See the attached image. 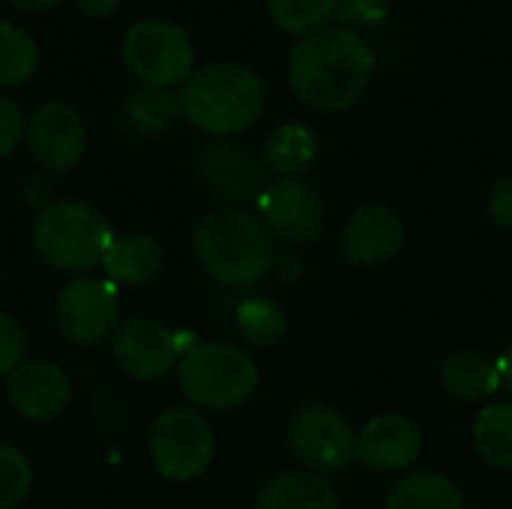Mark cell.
<instances>
[{
	"instance_id": "6da1fadb",
	"label": "cell",
	"mask_w": 512,
	"mask_h": 509,
	"mask_svg": "<svg viewBox=\"0 0 512 509\" xmlns=\"http://www.w3.org/2000/svg\"><path fill=\"white\" fill-rule=\"evenodd\" d=\"M375 54L369 42L348 27L303 36L288 54V84L294 96L324 114L348 111L369 87Z\"/></svg>"
},
{
	"instance_id": "7a4b0ae2",
	"label": "cell",
	"mask_w": 512,
	"mask_h": 509,
	"mask_svg": "<svg viewBox=\"0 0 512 509\" xmlns=\"http://www.w3.org/2000/svg\"><path fill=\"white\" fill-rule=\"evenodd\" d=\"M192 249L204 273L225 288H252L273 270V234L246 210H213L198 219Z\"/></svg>"
},
{
	"instance_id": "3957f363",
	"label": "cell",
	"mask_w": 512,
	"mask_h": 509,
	"mask_svg": "<svg viewBox=\"0 0 512 509\" xmlns=\"http://www.w3.org/2000/svg\"><path fill=\"white\" fill-rule=\"evenodd\" d=\"M267 87L246 63H210L189 75L177 93L180 114L213 138L246 132L264 111Z\"/></svg>"
},
{
	"instance_id": "277c9868",
	"label": "cell",
	"mask_w": 512,
	"mask_h": 509,
	"mask_svg": "<svg viewBox=\"0 0 512 509\" xmlns=\"http://www.w3.org/2000/svg\"><path fill=\"white\" fill-rule=\"evenodd\" d=\"M114 234L108 219L87 201L60 198L45 204L30 228L33 252L54 270L87 276L93 267H102V258Z\"/></svg>"
},
{
	"instance_id": "5b68a950",
	"label": "cell",
	"mask_w": 512,
	"mask_h": 509,
	"mask_svg": "<svg viewBox=\"0 0 512 509\" xmlns=\"http://www.w3.org/2000/svg\"><path fill=\"white\" fill-rule=\"evenodd\" d=\"M177 384L195 408L234 411L252 399L258 366L237 345L195 342L177 360Z\"/></svg>"
},
{
	"instance_id": "8992f818",
	"label": "cell",
	"mask_w": 512,
	"mask_h": 509,
	"mask_svg": "<svg viewBox=\"0 0 512 509\" xmlns=\"http://www.w3.org/2000/svg\"><path fill=\"white\" fill-rule=\"evenodd\" d=\"M120 54L129 75L150 90L183 87L195 72V45L189 33L162 18H141L129 24Z\"/></svg>"
},
{
	"instance_id": "52a82bcc",
	"label": "cell",
	"mask_w": 512,
	"mask_h": 509,
	"mask_svg": "<svg viewBox=\"0 0 512 509\" xmlns=\"http://www.w3.org/2000/svg\"><path fill=\"white\" fill-rule=\"evenodd\" d=\"M147 450L159 477L186 483L207 474L216 453V441L207 420L198 411L168 408L153 420Z\"/></svg>"
},
{
	"instance_id": "ba28073f",
	"label": "cell",
	"mask_w": 512,
	"mask_h": 509,
	"mask_svg": "<svg viewBox=\"0 0 512 509\" xmlns=\"http://www.w3.org/2000/svg\"><path fill=\"white\" fill-rule=\"evenodd\" d=\"M54 321L63 339L78 348H93L111 339L120 327V291L99 276L69 279L54 303Z\"/></svg>"
},
{
	"instance_id": "9c48e42d",
	"label": "cell",
	"mask_w": 512,
	"mask_h": 509,
	"mask_svg": "<svg viewBox=\"0 0 512 509\" xmlns=\"http://www.w3.org/2000/svg\"><path fill=\"white\" fill-rule=\"evenodd\" d=\"M288 444L315 474H336L357 456V435L348 420L327 405H306L294 414Z\"/></svg>"
},
{
	"instance_id": "30bf717a",
	"label": "cell",
	"mask_w": 512,
	"mask_h": 509,
	"mask_svg": "<svg viewBox=\"0 0 512 509\" xmlns=\"http://www.w3.org/2000/svg\"><path fill=\"white\" fill-rule=\"evenodd\" d=\"M27 144L45 171L66 174L87 153V123L69 102H42L27 120Z\"/></svg>"
},
{
	"instance_id": "8fae6325",
	"label": "cell",
	"mask_w": 512,
	"mask_h": 509,
	"mask_svg": "<svg viewBox=\"0 0 512 509\" xmlns=\"http://www.w3.org/2000/svg\"><path fill=\"white\" fill-rule=\"evenodd\" d=\"M111 351L117 366L135 381H156L177 369V360L186 354L177 333L153 318H126L111 336Z\"/></svg>"
},
{
	"instance_id": "7c38bea8",
	"label": "cell",
	"mask_w": 512,
	"mask_h": 509,
	"mask_svg": "<svg viewBox=\"0 0 512 509\" xmlns=\"http://www.w3.org/2000/svg\"><path fill=\"white\" fill-rule=\"evenodd\" d=\"M264 228L285 243H312L324 228V204L312 186L297 177H282L270 183L261 198Z\"/></svg>"
},
{
	"instance_id": "4fadbf2b",
	"label": "cell",
	"mask_w": 512,
	"mask_h": 509,
	"mask_svg": "<svg viewBox=\"0 0 512 509\" xmlns=\"http://www.w3.org/2000/svg\"><path fill=\"white\" fill-rule=\"evenodd\" d=\"M6 399L15 414L30 423H48L60 417L72 402L69 375L51 360H24L6 378Z\"/></svg>"
},
{
	"instance_id": "5bb4252c",
	"label": "cell",
	"mask_w": 512,
	"mask_h": 509,
	"mask_svg": "<svg viewBox=\"0 0 512 509\" xmlns=\"http://www.w3.org/2000/svg\"><path fill=\"white\" fill-rule=\"evenodd\" d=\"M405 243V225L399 213L384 204H366L354 210L342 231V255L357 267H375L390 261Z\"/></svg>"
},
{
	"instance_id": "9a60e30c",
	"label": "cell",
	"mask_w": 512,
	"mask_h": 509,
	"mask_svg": "<svg viewBox=\"0 0 512 509\" xmlns=\"http://www.w3.org/2000/svg\"><path fill=\"white\" fill-rule=\"evenodd\" d=\"M420 429L405 414H381L357 435V459L372 471H405L420 456Z\"/></svg>"
},
{
	"instance_id": "2e32d148",
	"label": "cell",
	"mask_w": 512,
	"mask_h": 509,
	"mask_svg": "<svg viewBox=\"0 0 512 509\" xmlns=\"http://www.w3.org/2000/svg\"><path fill=\"white\" fill-rule=\"evenodd\" d=\"M201 180L225 201H249L261 198L267 183V165L237 144H216L201 153L198 162Z\"/></svg>"
},
{
	"instance_id": "e0dca14e",
	"label": "cell",
	"mask_w": 512,
	"mask_h": 509,
	"mask_svg": "<svg viewBox=\"0 0 512 509\" xmlns=\"http://www.w3.org/2000/svg\"><path fill=\"white\" fill-rule=\"evenodd\" d=\"M165 267V252L150 234H120L111 240L102 270L105 279L117 288H141L150 285Z\"/></svg>"
},
{
	"instance_id": "ac0fdd59",
	"label": "cell",
	"mask_w": 512,
	"mask_h": 509,
	"mask_svg": "<svg viewBox=\"0 0 512 509\" xmlns=\"http://www.w3.org/2000/svg\"><path fill=\"white\" fill-rule=\"evenodd\" d=\"M252 509H339V495L321 474L291 471L270 480Z\"/></svg>"
},
{
	"instance_id": "d6986e66",
	"label": "cell",
	"mask_w": 512,
	"mask_h": 509,
	"mask_svg": "<svg viewBox=\"0 0 512 509\" xmlns=\"http://www.w3.org/2000/svg\"><path fill=\"white\" fill-rule=\"evenodd\" d=\"M501 366L480 351H453L441 363V384L459 402H477L501 387Z\"/></svg>"
},
{
	"instance_id": "ffe728a7",
	"label": "cell",
	"mask_w": 512,
	"mask_h": 509,
	"mask_svg": "<svg viewBox=\"0 0 512 509\" xmlns=\"http://www.w3.org/2000/svg\"><path fill=\"white\" fill-rule=\"evenodd\" d=\"M387 509H465L459 486L435 471H417L393 486Z\"/></svg>"
},
{
	"instance_id": "44dd1931",
	"label": "cell",
	"mask_w": 512,
	"mask_h": 509,
	"mask_svg": "<svg viewBox=\"0 0 512 509\" xmlns=\"http://www.w3.org/2000/svg\"><path fill=\"white\" fill-rule=\"evenodd\" d=\"M315 156H318V135L303 123H285L273 129L264 147L267 165L285 177L306 171L315 162Z\"/></svg>"
},
{
	"instance_id": "7402d4cb",
	"label": "cell",
	"mask_w": 512,
	"mask_h": 509,
	"mask_svg": "<svg viewBox=\"0 0 512 509\" xmlns=\"http://www.w3.org/2000/svg\"><path fill=\"white\" fill-rule=\"evenodd\" d=\"M474 444L489 465L512 468V402L492 405L477 417Z\"/></svg>"
},
{
	"instance_id": "603a6c76",
	"label": "cell",
	"mask_w": 512,
	"mask_h": 509,
	"mask_svg": "<svg viewBox=\"0 0 512 509\" xmlns=\"http://www.w3.org/2000/svg\"><path fill=\"white\" fill-rule=\"evenodd\" d=\"M39 63V48L27 30L12 21H0V87L24 84Z\"/></svg>"
},
{
	"instance_id": "cb8c5ba5",
	"label": "cell",
	"mask_w": 512,
	"mask_h": 509,
	"mask_svg": "<svg viewBox=\"0 0 512 509\" xmlns=\"http://www.w3.org/2000/svg\"><path fill=\"white\" fill-rule=\"evenodd\" d=\"M270 21L291 36H312L336 18V0H267Z\"/></svg>"
},
{
	"instance_id": "d4e9b609",
	"label": "cell",
	"mask_w": 512,
	"mask_h": 509,
	"mask_svg": "<svg viewBox=\"0 0 512 509\" xmlns=\"http://www.w3.org/2000/svg\"><path fill=\"white\" fill-rule=\"evenodd\" d=\"M285 312L267 297H249L237 306V330L252 345H276L285 336Z\"/></svg>"
},
{
	"instance_id": "484cf974",
	"label": "cell",
	"mask_w": 512,
	"mask_h": 509,
	"mask_svg": "<svg viewBox=\"0 0 512 509\" xmlns=\"http://www.w3.org/2000/svg\"><path fill=\"white\" fill-rule=\"evenodd\" d=\"M126 117L141 132H159V129H168L180 117V105H177V96H171L168 90L141 87L138 93L126 99Z\"/></svg>"
},
{
	"instance_id": "4316f807",
	"label": "cell",
	"mask_w": 512,
	"mask_h": 509,
	"mask_svg": "<svg viewBox=\"0 0 512 509\" xmlns=\"http://www.w3.org/2000/svg\"><path fill=\"white\" fill-rule=\"evenodd\" d=\"M30 489H33L30 459L12 444H0V509L21 507Z\"/></svg>"
},
{
	"instance_id": "83f0119b",
	"label": "cell",
	"mask_w": 512,
	"mask_h": 509,
	"mask_svg": "<svg viewBox=\"0 0 512 509\" xmlns=\"http://www.w3.org/2000/svg\"><path fill=\"white\" fill-rule=\"evenodd\" d=\"M27 333L15 315L0 309V378L12 375L27 357Z\"/></svg>"
},
{
	"instance_id": "f1b7e54d",
	"label": "cell",
	"mask_w": 512,
	"mask_h": 509,
	"mask_svg": "<svg viewBox=\"0 0 512 509\" xmlns=\"http://www.w3.org/2000/svg\"><path fill=\"white\" fill-rule=\"evenodd\" d=\"M387 12H390V0H336V18L348 30L381 24Z\"/></svg>"
},
{
	"instance_id": "f546056e",
	"label": "cell",
	"mask_w": 512,
	"mask_h": 509,
	"mask_svg": "<svg viewBox=\"0 0 512 509\" xmlns=\"http://www.w3.org/2000/svg\"><path fill=\"white\" fill-rule=\"evenodd\" d=\"M24 135H27V120L18 102L0 93V159L12 156Z\"/></svg>"
},
{
	"instance_id": "4dcf8cb0",
	"label": "cell",
	"mask_w": 512,
	"mask_h": 509,
	"mask_svg": "<svg viewBox=\"0 0 512 509\" xmlns=\"http://www.w3.org/2000/svg\"><path fill=\"white\" fill-rule=\"evenodd\" d=\"M486 207H489V216L504 225V228H512V174L501 177L492 183L489 195H486Z\"/></svg>"
},
{
	"instance_id": "1f68e13d",
	"label": "cell",
	"mask_w": 512,
	"mask_h": 509,
	"mask_svg": "<svg viewBox=\"0 0 512 509\" xmlns=\"http://www.w3.org/2000/svg\"><path fill=\"white\" fill-rule=\"evenodd\" d=\"M75 6H78L84 15H90V18H108V15L117 12L120 0H75Z\"/></svg>"
},
{
	"instance_id": "d6a6232c",
	"label": "cell",
	"mask_w": 512,
	"mask_h": 509,
	"mask_svg": "<svg viewBox=\"0 0 512 509\" xmlns=\"http://www.w3.org/2000/svg\"><path fill=\"white\" fill-rule=\"evenodd\" d=\"M15 9H21V12H48V9H54L60 0H9Z\"/></svg>"
},
{
	"instance_id": "836d02e7",
	"label": "cell",
	"mask_w": 512,
	"mask_h": 509,
	"mask_svg": "<svg viewBox=\"0 0 512 509\" xmlns=\"http://www.w3.org/2000/svg\"><path fill=\"white\" fill-rule=\"evenodd\" d=\"M501 378H504L507 390L512 393V345L510 351H507V357H504V363H501Z\"/></svg>"
}]
</instances>
